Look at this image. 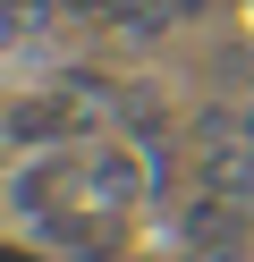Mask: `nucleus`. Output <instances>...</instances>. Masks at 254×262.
<instances>
[{"instance_id": "obj_1", "label": "nucleus", "mask_w": 254, "mask_h": 262, "mask_svg": "<svg viewBox=\"0 0 254 262\" xmlns=\"http://www.w3.org/2000/svg\"><path fill=\"white\" fill-rule=\"evenodd\" d=\"M76 136H85V110L68 102V93H26V102H9V144H17V152L76 144Z\"/></svg>"}, {"instance_id": "obj_2", "label": "nucleus", "mask_w": 254, "mask_h": 262, "mask_svg": "<svg viewBox=\"0 0 254 262\" xmlns=\"http://www.w3.org/2000/svg\"><path fill=\"white\" fill-rule=\"evenodd\" d=\"M135 194H144V169H135L127 152H93V161H85V203H93V211H110V220H119Z\"/></svg>"}, {"instance_id": "obj_4", "label": "nucleus", "mask_w": 254, "mask_h": 262, "mask_svg": "<svg viewBox=\"0 0 254 262\" xmlns=\"http://www.w3.org/2000/svg\"><path fill=\"white\" fill-rule=\"evenodd\" d=\"M68 9H110V0H68Z\"/></svg>"}, {"instance_id": "obj_3", "label": "nucleus", "mask_w": 254, "mask_h": 262, "mask_svg": "<svg viewBox=\"0 0 254 262\" xmlns=\"http://www.w3.org/2000/svg\"><path fill=\"white\" fill-rule=\"evenodd\" d=\"M110 26L135 34V42H152V34L169 26V9H161V0H110Z\"/></svg>"}]
</instances>
